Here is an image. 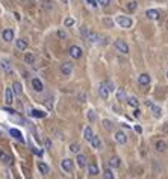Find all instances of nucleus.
<instances>
[{
	"mask_svg": "<svg viewBox=\"0 0 168 179\" xmlns=\"http://www.w3.org/2000/svg\"><path fill=\"white\" fill-rule=\"evenodd\" d=\"M0 67H2L6 73H9V71H11V65H9V62H8L6 59H0Z\"/></svg>",
	"mask_w": 168,
	"mask_h": 179,
	"instance_id": "27",
	"label": "nucleus"
},
{
	"mask_svg": "<svg viewBox=\"0 0 168 179\" xmlns=\"http://www.w3.org/2000/svg\"><path fill=\"white\" fill-rule=\"evenodd\" d=\"M126 100H127V103H129L130 106H133V108H138V105H139V100H138L136 97H127Z\"/></svg>",
	"mask_w": 168,
	"mask_h": 179,
	"instance_id": "29",
	"label": "nucleus"
},
{
	"mask_svg": "<svg viewBox=\"0 0 168 179\" xmlns=\"http://www.w3.org/2000/svg\"><path fill=\"white\" fill-rule=\"evenodd\" d=\"M34 61H35L34 53H26V55H24V62H26V64H34Z\"/></svg>",
	"mask_w": 168,
	"mask_h": 179,
	"instance_id": "31",
	"label": "nucleus"
},
{
	"mask_svg": "<svg viewBox=\"0 0 168 179\" xmlns=\"http://www.w3.org/2000/svg\"><path fill=\"white\" fill-rule=\"evenodd\" d=\"M115 141H117L118 144H126V143H127V135H126L123 131H118V132L115 134Z\"/></svg>",
	"mask_w": 168,
	"mask_h": 179,
	"instance_id": "11",
	"label": "nucleus"
},
{
	"mask_svg": "<svg viewBox=\"0 0 168 179\" xmlns=\"http://www.w3.org/2000/svg\"><path fill=\"white\" fill-rule=\"evenodd\" d=\"M105 83H106V88H108V91H109V93L115 90V86H114V83H112L111 80H105Z\"/></svg>",
	"mask_w": 168,
	"mask_h": 179,
	"instance_id": "36",
	"label": "nucleus"
},
{
	"mask_svg": "<svg viewBox=\"0 0 168 179\" xmlns=\"http://www.w3.org/2000/svg\"><path fill=\"white\" fill-rule=\"evenodd\" d=\"M77 99H79V102H80V103H83V102L86 100V96H85L83 93H79V94H77Z\"/></svg>",
	"mask_w": 168,
	"mask_h": 179,
	"instance_id": "40",
	"label": "nucleus"
},
{
	"mask_svg": "<svg viewBox=\"0 0 168 179\" xmlns=\"http://www.w3.org/2000/svg\"><path fill=\"white\" fill-rule=\"evenodd\" d=\"M85 38H86V41H89V43H99V40H100L95 32H88Z\"/></svg>",
	"mask_w": 168,
	"mask_h": 179,
	"instance_id": "18",
	"label": "nucleus"
},
{
	"mask_svg": "<svg viewBox=\"0 0 168 179\" xmlns=\"http://www.w3.org/2000/svg\"><path fill=\"white\" fill-rule=\"evenodd\" d=\"M58 37H59L61 40H64V38H67V34H65L64 31H58Z\"/></svg>",
	"mask_w": 168,
	"mask_h": 179,
	"instance_id": "41",
	"label": "nucleus"
},
{
	"mask_svg": "<svg viewBox=\"0 0 168 179\" xmlns=\"http://www.w3.org/2000/svg\"><path fill=\"white\" fill-rule=\"evenodd\" d=\"M70 152L79 153V152H80V144H79V143H71V144H70Z\"/></svg>",
	"mask_w": 168,
	"mask_h": 179,
	"instance_id": "30",
	"label": "nucleus"
},
{
	"mask_svg": "<svg viewBox=\"0 0 168 179\" xmlns=\"http://www.w3.org/2000/svg\"><path fill=\"white\" fill-rule=\"evenodd\" d=\"M9 134H11V135H12L15 140H18V141H21V143L24 141V138H23V134H21L18 129H14V128H12V129H9Z\"/></svg>",
	"mask_w": 168,
	"mask_h": 179,
	"instance_id": "17",
	"label": "nucleus"
},
{
	"mask_svg": "<svg viewBox=\"0 0 168 179\" xmlns=\"http://www.w3.org/2000/svg\"><path fill=\"white\" fill-rule=\"evenodd\" d=\"M11 90H12V93H14L15 96H21V93H23V86H21L20 82H14Z\"/></svg>",
	"mask_w": 168,
	"mask_h": 179,
	"instance_id": "16",
	"label": "nucleus"
},
{
	"mask_svg": "<svg viewBox=\"0 0 168 179\" xmlns=\"http://www.w3.org/2000/svg\"><path fill=\"white\" fill-rule=\"evenodd\" d=\"M139 116H141V111H139L138 108H135V111H133V117H135V119H138Z\"/></svg>",
	"mask_w": 168,
	"mask_h": 179,
	"instance_id": "43",
	"label": "nucleus"
},
{
	"mask_svg": "<svg viewBox=\"0 0 168 179\" xmlns=\"http://www.w3.org/2000/svg\"><path fill=\"white\" fill-rule=\"evenodd\" d=\"M136 8H138V3H136V2H129V5H127V9H129L130 12L136 11Z\"/></svg>",
	"mask_w": 168,
	"mask_h": 179,
	"instance_id": "34",
	"label": "nucleus"
},
{
	"mask_svg": "<svg viewBox=\"0 0 168 179\" xmlns=\"http://www.w3.org/2000/svg\"><path fill=\"white\" fill-rule=\"evenodd\" d=\"M154 149H156V152H165L168 149V146H166V143L163 140H157L156 144H154Z\"/></svg>",
	"mask_w": 168,
	"mask_h": 179,
	"instance_id": "15",
	"label": "nucleus"
},
{
	"mask_svg": "<svg viewBox=\"0 0 168 179\" xmlns=\"http://www.w3.org/2000/svg\"><path fill=\"white\" fill-rule=\"evenodd\" d=\"M120 165H121V161H120L118 156H112V158L109 159V167H112V168H118Z\"/></svg>",
	"mask_w": 168,
	"mask_h": 179,
	"instance_id": "20",
	"label": "nucleus"
},
{
	"mask_svg": "<svg viewBox=\"0 0 168 179\" xmlns=\"http://www.w3.org/2000/svg\"><path fill=\"white\" fill-rule=\"evenodd\" d=\"M103 177H105V179H114V173H112V170H111V168H106V170L103 171Z\"/></svg>",
	"mask_w": 168,
	"mask_h": 179,
	"instance_id": "32",
	"label": "nucleus"
},
{
	"mask_svg": "<svg viewBox=\"0 0 168 179\" xmlns=\"http://www.w3.org/2000/svg\"><path fill=\"white\" fill-rule=\"evenodd\" d=\"M5 111H6V112H9V114H15V111H14V109H11V108H8V106L5 108Z\"/></svg>",
	"mask_w": 168,
	"mask_h": 179,
	"instance_id": "46",
	"label": "nucleus"
},
{
	"mask_svg": "<svg viewBox=\"0 0 168 179\" xmlns=\"http://www.w3.org/2000/svg\"><path fill=\"white\" fill-rule=\"evenodd\" d=\"M62 2H64V3H68V0H62Z\"/></svg>",
	"mask_w": 168,
	"mask_h": 179,
	"instance_id": "48",
	"label": "nucleus"
},
{
	"mask_svg": "<svg viewBox=\"0 0 168 179\" xmlns=\"http://www.w3.org/2000/svg\"><path fill=\"white\" fill-rule=\"evenodd\" d=\"M89 143L92 144V147H94V149H100V147H102L100 137H97V135H92V138H91V141H89Z\"/></svg>",
	"mask_w": 168,
	"mask_h": 179,
	"instance_id": "23",
	"label": "nucleus"
},
{
	"mask_svg": "<svg viewBox=\"0 0 168 179\" xmlns=\"http://www.w3.org/2000/svg\"><path fill=\"white\" fill-rule=\"evenodd\" d=\"M111 0H97V5H102V6H109Z\"/></svg>",
	"mask_w": 168,
	"mask_h": 179,
	"instance_id": "38",
	"label": "nucleus"
},
{
	"mask_svg": "<svg viewBox=\"0 0 168 179\" xmlns=\"http://www.w3.org/2000/svg\"><path fill=\"white\" fill-rule=\"evenodd\" d=\"M15 46H17V49H18V50H26V49H27V41H26V40H23V38H20V40H17Z\"/></svg>",
	"mask_w": 168,
	"mask_h": 179,
	"instance_id": "24",
	"label": "nucleus"
},
{
	"mask_svg": "<svg viewBox=\"0 0 168 179\" xmlns=\"http://www.w3.org/2000/svg\"><path fill=\"white\" fill-rule=\"evenodd\" d=\"M117 23H118L121 28H124V29L132 28V20H130L129 17H123V15H120V17H117Z\"/></svg>",
	"mask_w": 168,
	"mask_h": 179,
	"instance_id": "2",
	"label": "nucleus"
},
{
	"mask_svg": "<svg viewBox=\"0 0 168 179\" xmlns=\"http://www.w3.org/2000/svg\"><path fill=\"white\" fill-rule=\"evenodd\" d=\"M32 86H34V90L37 93H41L43 90H44V86H43V82L38 79V77H34L32 79Z\"/></svg>",
	"mask_w": 168,
	"mask_h": 179,
	"instance_id": "12",
	"label": "nucleus"
},
{
	"mask_svg": "<svg viewBox=\"0 0 168 179\" xmlns=\"http://www.w3.org/2000/svg\"><path fill=\"white\" fill-rule=\"evenodd\" d=\"M145 105H147V108H150V109H151V112H153L156 117H160L162 109H160L157 105H154V103H153V102H150V100H147V102H145Z\"/></svg>",
	"mask_w": 168,
	"mask_h": 179,
	"instance_id": "5",
	"label": "nucleus"
},
{
	"mask_svg": "<svg viewBox=\"0 0 168 179\" xmlns=\"http://www.w3.org/2000/svg\"><path fill=\"white\" fill-rule=\"evenodd\" d=\"M145 15H147V18H150V20H157V18L160 17V12H159L157 9H148V11L145 12Z\"/></svg>",
	"mask_w": 168,
	"mask_h": 179,
	"instance_id": "14",
	"label": "nucleus"
},
{
	"mask_svg": "<svg viewBox=\"0 0 168 179\" xmlns=\"http://www.w3.org/2000/svg\"><path fill=\"white\" fill-rule=\"evenodd\" d=\"M38 170H40L43 174H47V173H49V165H47L46 162H41V161H40V162H38Z\"/></svg>",
	"mask_w": 168,
	"mask_h": 179,
	"instance_id": "26",
	"label": "nucleus"
},
{
	"mask_svg": "<svg viewBox=\"0 0 168 179\" xmlns=\"http://www.w3.org/2000/svg\"><path fill=\"white\" fill-rule=\"evenodd\" d=\"M5 102H6V105H12L14 103V93H12L11 88L5 90Z\"/></svg>",
	"mask_w": 168,
	"mask_h": 179,
	"instance_id": "10",
	"label": "nucleus"
},
{
	"mask_svg": "<svg viewBox=\"0 0 168 179\" xmlns=\"http://www.w3.org/2000/svg\"><path fill=\"white\" fill-rule=\"evenodd\" d=\"M99 94H100V97H102L103 100H108L109 91H108V88H106V83H105V82H102V83L99 85Z\"/></svg>",
	"mask_w": 168,
	"mask_h": 179,
	"instance_id": "4",
	"label": "nucleus"
},
{
	"mask_svg": "<svg viewBox=\"0 0 168 179\" xmlns=\"http://www.w3.org/2000/svg\"><path fill=\"white\" fill-rule=\"evenodd\" d=\"M32 150H34V153H37L38 156H41V155H43V150H40V149H37V147H34Z\"/></svg>",
	"mask_w": 168,
	"mask_h": 179,
	"instance_id": "45",
	"label": "nucleus"
},
{
	"mask_svg": "<svg viewBox=\"0 0 168 179\" xmlns=\"http://www.w3.org/2000/svg\"><path fill=\"white\" fill-rule=\"evenodd\" d=\"M44 146H46V149H50V147H52V141H50L49 138H46V140H44Z\"/></svg>",
	"mask_w": 168,
	"mask_h": 179,
	"instance_id": "42",
	"label": "nucleus"
},
{
	"mask_svg": "<svg viewBox=\"0 0 168 179\" xmlns=\"http://www.w3.org/2000/svg\"><path fill=\"white\" fill-rule=\"evenodd\" d=\"M88 165V173L91 174V176H95V174H99L100 171H99V167L95 165V164H86Z\"/></svg>",
	"mask_w": 168,
	"mask_h": 179,
	"instance_id": "25",
	"label": "nucleus"
},
{
	"mask_svg": "<svg viewBox=\"0 0 168 179\" xmlns=\"http://www.w3.org/2000/svg\"><path fill=\"white\" fill-rule=\"evenodd\" d=\"M31 116H32V117H35V119H44V117L47 116V112L40 111V109H32V111H31Z\"/></svg>",
	"mask_w": 168,
	"mask_h": 179,
	"instance_id": "21",
	"label": "nucleus"
},
{
	"mask_svg": "<svg viewBox=\"0 0 168 179\" xmlns=\"http://www.w3.org/2000/svg\"><path fill=\"white\" fill-rule=\"evenodd\" d=\"M150 80H151V77H150L147 73H142V74L138 76V83H139L141 86H147V85L150 83Z\"/></svg>",
	"mask_w": 168,
	"mask_h": 179,
	"instance_id": "8",
	"label": "nucleus"
},
{
	"mask_svg": "<svg viewBox=\"0 0 168 179\" xmlns=\"http://www.w3.org/2000/svg\"><path fill=\"white\" fill-rule=\"evenodd\" d=\"M166 77H168V71H166Z\"/></svg>",
	"mask_w": 168,
	"mask_h": 179,
	"instance_id": "49",
	"label": "nucleus"
},
{
	"mask_svg": "<svg viewBox=\"0 0 168 179\" xmlns=\"http://www.w3.org/2000/svg\"><path fill=\"white\" fill-rule=\"evenodd\" d=\"M92 135H94V132H92V129H91L89 126H86V128L83 129V138H85L86 141H91V138H92Z\"/></svg>",
	"mask_w": 168,
	"mask_h": 179,
	"instance_id": "22",
	"label": "nucleus"
},
{
	"mask_svg": "<svg viewBox=\"0 0 168 179\" xmlns=\"http://www.w3.org/2000/svg\"><path fill=\"white\" fill-rule=\"evenodd\" d=\"M105 24H106L108 28H114V20H111V18H105Z\"/></svg>",
	"mask_w": 168,
	"mask_h": 179,
	"instance_id": "39",
	"label": "nucleus"
},
{
	"mask_svg": "<svg viewBox=\"0 0 168 179\" xmlns=\"http://www.w3.org/2000/svg\"><path fill=\"white\" fill-rule=\"evenodd\" d=\"M73 165H74V164H73V161H71L70 158H65V159L61 161V167H62L64 171H68V173H70V171L73 170Z\"/></svg>",
	"mask_w": 168,
	"mask_h": 179,
	"instance_id": "6",
	"label": "nucleus"
},
{
	"mask_svg": "<svg viewBox=\"0 0 168 179\" xmlns=\"http://www.w3.org/2000/svg\"><path fill=\"white\" fill-rule=\"evenodd\" d=\"M64 24H65V28H70V26H73V24H74V20L68 17V18H65V21H64Z\"/></svg>",
	"mask_w": 168,
	"mask_h": 179,
	"instance_id": "37",
	"label": "nucleus"
},
{
	"mask_svg": "<svg viewBox=\"0 0 168 179\" xmlns=\"http://www.w3.org/2000/svg\"><path fill=\"white\" fill-rule=\"evenodd\" d=\"M103 126H105L106 131H111V129L114 128V123H112L111 120H103Z\"/></svg>",
	"mask_w": 168,
	"mask_h": 179,
	"instance_id": "33",
	"label": "nucleus"
},
{
	"mask_svg": "<svg viewBox=\"0 0 168 179\" xmlns=\"http://www.w3.org/2000/svg\"><path fill=\"white\" fill-rule=\"evenodd\" d=\"M2 40L6 41V43H11L14 40V31L12 29H5L3 34H2Z\"/></svg>",
	"mask_w": 168,
	"mask_h": 179,
	"instance_id": "9",
	"label": "nucleus"
},
{
	"mask_svg": "<svg viewBox=\"0 0 168 179\" xmlns=\"http://www.w3.org/2000/svg\"><path fill=\"white\" fill-rule=\"evenodd\" d=\"M61 73H62L64 76H70V74L73 73V64L64 62V64L61 65Z\"/></svg>",
	"mask_w": 168,
	"mask_h": 179,
	"instance_id": "7",
	"label": "nucleus"
},
{
	"mask_svg": "<svg viewBox=\"0 0 168 179\" xmlns=\"http://www.w3.org/2000/svg\"><path fill=\"white\" fill-rule=\"evenodd\" d=\"M0 159H2L5 164H12V156L9 153H6L5 150L0 149Z\"/></svg>",
	"mask_w": 168,
	"mask_h": 179,
	"instance_id": "13",
	"label": "nucleus"
},
{
	"mask_svg": "<svg viewBox=\"0 0 168 179\" xmlns=\"http://www.w3.org/2000/svg\"><path fill=\"white\" fill-rule=\"evenodd\" d=\"M115 49H117V52H120V53H124V55L129 53V46H127V43H126L124 40H117V41H115Z\"/></svg>",
	"mask_w": 168,
	"mask_h": 179,
	"instance_id": "1",
	"label": "nucleus"
},
{
	"mask_svg": "<svg viewBox=\"0 0 168 179\" xmlns=\"http://www.w3.org/2000/svg\"><path fill=\"white\" fill-rule=\"evenodd\" d=\"M95 119H97V116H95V112L92 111V109H89L88 111V120L92 123V122H95Z\"/></svg>",
	"mask_w": 168,
	"mask_h": 179,
	"instance_id": "35",
	"label": "nucleus"
},
{
	"mask_svg": "<svg viewBox=\"0 0 168 179\" xmlns=\"http://www.w3.org/2000/svg\"><path fill=\"white\" fill-rule=\"evenodd\" d=\"M76 161H77V165H79V167H82V168H85V167H86V164H88V162H86V156H85V155H80V153L77 155Z\"/></svg>",
	"mask_w": 168,
	"mask_h": 179,
	"instance_id": "19",
	"label": "nucleus"
},
{
	"mask_svg": "<svg viewBox=\"0 0 168 179\" xmlns=\"http://www.w3.org/2000/svg\"><path fill=\"white\" fill-rule=\"evenodd\" d=\"M86 2H88L92 8H95V6H97V0H86Z\"/></svg>",
	"mask_w": 168,
	"mask_h": 179,
	"instance_id": "44",
	"label": "nucleus"
},
{
	"mask_svg": "<svg viewBox=\"0 0 168 179\" xmlns=\"http://www.w3.org/2000/svg\"><path fill=\"white\" fill-rule=\"evenodd\" d=\"M135 131H136L138 134H141V132H142V129H141V126H135Z\"/></svg>",
	"mask_w": 168,
	"mask_h": 179,
	"instance_id": "47",
	"label": "nucleus"
},
{
	"mask_svg": "<svg viewBox=\"0 0 168 179\" xmlns=\"http://www.w3.org/2000/svg\"><path fill=\"white\" fill-rule=\"evenodd\" d=\"M117 99H118L120 102H124V100L127 99V94H126L124 90H118V91H117Z\"/></svg>",
	"mask_w": 168,
	"mask_h": 179,
	"instance_id": "28",
	"label": "nucleus"
},
{
	"mask_svg": "<svg viewBox=\"0 0 168 179\" xmlns=\"http://www.w3.org/2000/svg\"><path fill=\"white\" fill-rule=\"evenodd\" d=\"M68 53H70V56H71V58L79 59V58L82 56V49H80L79 46H71V47H70V50H68Z\"/></svg>",
	"mask_w": 168,
	"mask_h": 179,
	"instance_id": "3",
	"label": "nucleus"
}]
</instances>
